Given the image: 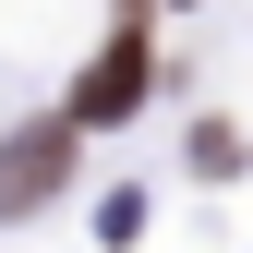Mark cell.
<instances>
[{"mask_svg":"<svg viewBox=\"0 0 253 253\" xmlns=\"http://www.w3.org/2000/svg\"><path fill=\"white\" fill-rule=\"evenodd\" d=\"M145 12H157V0H121L109 48L84 60V84L60 97V121H73V133H97V121H133V97H145V73H157V37H145Z\"/></svg>","mask_w":253,"mask_h":253,"instance_id":"cell-1","label":"cell"},{"mask_svg":"<svg viewBox=\"0 0 253 253\" xmlns=\"http://www.w3.org/2000/svg\"><path fill=\"white\" fill-rule=\"evenodd\" d=\"M60 181H73V121H37V133H12V145H0V217L48 205Z\"/></svg>","mask_w":253,"mask_h":253,"instance_id":"cell-2","label":"cell"}]
</instances>
